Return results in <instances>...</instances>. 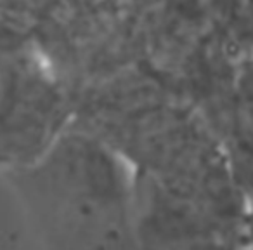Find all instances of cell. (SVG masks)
I'll list each match as a JSON object with an SVG mask.
<instances>
[{
  "label": "cell",
  "mask_w": 253,
  "mask_h": 250,
  "mask_svg": "<svg viewBox=\"0 0 253 250\" xmlns=\"http://www.w3.org/2000/svg\"><path fill=\"white\" fill-rule=\"evenodd\" d=\"M2 78H4V75L0 73V87H2Z\"/></svg>",
  "instance_id": "277c9868"
},
{
  "label": "cell",
  "mask_w": 253,
  "mask_h": 250,
  "mask_svg": "<svg viewBox=\"0 0 253 250\" xmlns=\"http://www.w3.org/2000/svg\"><path fill=\"white\" fill-rule=\"evenodd\" d=\"M5 46H11V39H9L7 32L4 28H0V49Z\"/></svg>",
  "instance_id": "3957f363"
},
{
  "label": "cell",
  "mask_w": 253,
  "mask_h": 250,
  "mask_svg": "<svg viewBox=\"0 0 253 250\" xmlns=\"http://www.w3.org/2000/svg\"><path fill=\"white\" fill-rule=\"evenodd\" d=\"M14 184L54 247H126L137 235L135 184L120 156L90 136H57L16 170Z\"/></svg>",
  "instance_id": "6da1fadb"
},
{
  "label": "cell",
  "mask_w": 253,
  "mask_h": 250,
  "mask_svg": "<svg viewBox=\"0 0 253 250\" xmlns=\"http://www.w3.org/2000/svg\"><path fill=\"white\" fill-rule=\"evenodd\" d=\"M59 102L52 87L40 78L14 71L0 87V160L30 162L57 123Z\"/></svg>",
  "instance_id": "7a4b0ae2"
}]
</instances>
